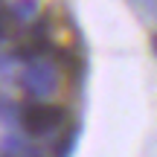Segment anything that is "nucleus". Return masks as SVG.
Returning <instances> with one entry per match:
<instances>
[{
    "label": "nucleus",
    "instance_id": "obj_1",
    "mask_svg": "<svg viewBox=\"0 0 157 157\" xmlns=\"http://www.w3.org/2000/svg\"><path fill=\"white\" fill-rule=\"evenodd\" d=\"M21 87L26 90L29 96H35V99L52 96L58 90V64L50 61V58H44V56L29 58L23 73H21Z\"/></svg>",
    "mask_w": 157,
    "mask_h": 157
},
{
    "label": "nucleus",
    "instance_id": "obj_3",
    "mask_svg": "<svg viewBox=\"0 0 157 157\" xmlns=\"http://www.w3.org/2000/svg\"><path fill=\"white\" fill-rule=\"evenodd\" d=\"M35 12H38V3H35V0H17V3L12 6V15H15L17 21H32Z\"/></svg>",
    "mask_w": 157,
    "mask_h": 157
},
{
    "label": "nucleus",
    "instance_id": "obj_4",
    "mask_svg": "<svg viewBox=\"0 0 157 157\" xmlns=\"http://www.w3.org/2000/svg\"><path fill=\"white\" fill-rule=\"evenodd\" d=\"M151 50H154V52H157V32H154V35H151Z\"/></svg>",
    "mask_w": 157,
    "mask_h": 157
},
{
    "label": "nucleus",
    "instance_id": "obj_2",
    "mask_svg": "<svg viewBox=\"0 0 157 157\" xmlns=\"http://www.w3.org/2000/svg\"><path fill=\"white\" fill-rule=\"evenodd\" d=\"M61 122H64V111L56 105H47V102H35V105L23 108V113H21V125L29 137L52 134Z\"/></svg>",
    "mask_w": 157,
    "mask_h": 157
}]
</instances>
